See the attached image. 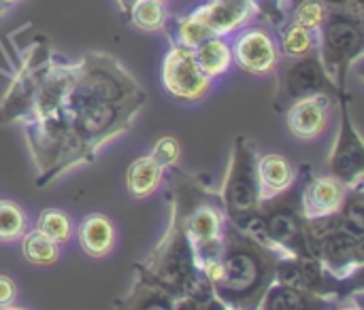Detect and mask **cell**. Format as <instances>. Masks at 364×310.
Here are the masks:
<instances>
[{
    "mask_svg": "<svg viewBox=\"0 0 364 310\" xmlns=\"http://www.w3.org/2000/svg\"><path fill=\"white\" fill-rule=\"evenodd\" d=\"M11 2H15V0H0V6H2V9H4V11H6V9H9V4H11Z\"/></svg>",
    "mask_w": 364,
    "mask_h": 310,
    "instance_id": "cell-31",
    "label": "cell"
},
{
    "mask_svg": "<svg viewBox=\"0 0 364 310\" xmlns=\"http://www.w3.org/2000/svg\"><path fill=\"white\" fill-rule=\"evenodd\" d=\"M318 243V262L335 279H348L363 268V238L341 228L309 236Z\"/></svg>",
    "mask_w": 364,
    "mask_h": 310,
    "instance_id": "cell-5",
    "label": "cell"
},
{
    "mask_svg": "<svg viewBox=\"0 0 364 310\" xmlns=\"http://www.w3.org/2000/svg\"><path fill=\"white\" fill-rule=\"evenodd\" d=\"M145 92L109 55H85L79 66H49L23 104L32 106L28 143L43 170L36 185L81 160H92L109 138L130 128Z\"/></svg>",
    "mask_w": 364,
    "mask_h": 310,
    "instance_id": "cell-1",
    "label": "cell"
},
{
    "mask_svg": "<svg viewBox=\"0 0 364 310\" xmlns=\"http://www.w3.org/2000/svg\"><path fill=\"white\" fill-rule=\"evenodd\" d=\"M348 196V185L337 177H316L303 192V217L305 221L331 217L341 211Z\"/></svg>",
    "mask_w": 364,
    "mask_h": 310,
    "instance_id": "cell-11",
    "label": "cell"
},
{
    "mask_svg": "<svg viewBox=\"0 0 364 310\" xmlns=\"http://www.w3.org/2000/svg\"><path fill=\"white\" fill-rule=\"evenodd\" d=\"M151 157L156 164H160L162 168H171L175 166V162L179 160V143L173 136H164L154 145Z\"/></svg>",
    "mask_w": 364,
    "mask_h": 310,
    "instance_id": "cell-27",
    "label": "cell"
},
{
    "mask_svg": "<svg viewBox=\"0 0 364 310\" xmlns=\"http://www.w3.org/2000/svg\"><path fill=\"white\" fill-rule=\"evenodd\" d=\"M222 198L232 219L258 213L262 204L258 189V155L256 147L245 136L237 138Z\"/></svg>",
    "mask_w": 364,
    "mask_h": 310,
    "instance_id": "cell-3",
    "label": "cell"
},
{
    "mask_svg": "<svg viewBox=\"0 0 364 310\" xmlns=\"http://www.w3.org/2000/svg\"><path fill=\"white\" fill-rule=\"evenodd\" d=\"M267 2H273V0H267ZM277 6H279V0H277Z\"/></svg>",
    "mask_w": 364,
    "mask_h": 310,
    "instance_id": "cell-33",
    "label": "cell"
},
{
    "mask_svg": "<svg viewBox=\"0 0 364 310\" xmlns=\"http://www.w3.org/2000/svg\"><path fill=\"white\" fill-rule=\"evenodd\" d=\"M162 181V166L154 162L151 155L139 157L128 168V192L134 198H149Z\"/></svg>",
    "mask_w": 364,
    "mask_h": 310,
    "instance_id": "cell-18",
    "label": "cell"
},
{
    "mask_svg": "<svg viewBox=\"0 0 364 310\" xmlns=\"http://www.w3.org/2000/svg\"><path fill=\"white\" fill-rule=\"evenodd\" d=\"M113 240H115L113 223L105 215H87L81 221L79 243L90 258H105L107 253H111Z\"/></svg>",
    "mask_w": 364,
    "mask_h": 310,
    "instance_id": "cell-15",
    "label": "cell"
},
{
    "mask_svg": "<svg viewBox=\"0 0 364 310\" xmlns=\"http://www.w3.org/2000/svg\"><path fill=\"white\" fill-rule=\"evenodd\" d=\"M264 228L273 245L284 255H309L305 238V217H301L292 206H279L262 217ZM314 255V253H311Z\"/></svg>",
    "mask_w": 364,
    "mask_h": 310,
    "instance_id": "cell-8",
    "label": "cell"
},
{
    "mask_svg": "<svg viewBox=\"0 0 364 310\" xmlns=\"http://www.w3.org/2000/svg\"><path fill=\"white\" fill-rule=\"evenodd\" d=\"M343 213H339V228L354 234V236H360L363 238L364 232V209H363V196L360 192H356V196L352 200L346 198L343 202Z\"/></svg>",
    "mask_w": 364,
    "mask_h": 310,
    "instance_id": "cell-23",
    "label": "cell"
},
{
    "mask_svg": "<svg viewBox=\"0 0 364 310\" xmlns=\"http://www.w3.org/2000/svg\"><path fill=\"white\" fill-rule=\"evenodd\" d=\"M58 243H53L49 236H45L41 230H34L23 236L21 243V255L34 264V266H51L58 260Z\"/></svg>",
    "mask_w": 364,
    "mask_h": 310,
    "instance_id": "cell-19",
    "label": "cell"
},
{
    "mask_svg": "<svg viewBox=\"0 0 364 310\" xmlns=\"http://www.w3.org/2000/svg\"><path fill=\"white\" fill-rule=\"evenodd\" d=\"M331 85V77L326 74L318 55L294 57V62L282 72L279 92L284 98H301L309 94H320Z\"/></svg>",
    "mask_w": 364,
    "mask_h": 310,
    "instance_id": "cell-10",
    "label": "cell"
},
{
    "mask_svg": "<svg viewBox=\"0 0 364 310\" xmlns=\"http://www.w3.org/2000/svg\"><path fill=\"white\" fill-rule=\"evenodd\" d=\"M211 36H215L205 23H203V19L194 13V15H190V17H186L181 23H179V45H186V47H190V49H194L196 45H200L203 40H207V38H211Z\"/></svg>",
    "mask_w": 364,
    "mask_h": 310,
    "instance_id": "cell-26",
    "label": "cell"
},
{
    "mask_svg": "<svg viewBox=\"0 0 364 310\" xmlns=\"http://www.w3.org/2000/svg\"><path fill=\"white\" fill-rule=\"evenodd\" d=\"M164 87L179 100H200L209 92L207 74L196 64L194 51L186 45H175L162 68Z\"/></svg>",
    "mask_w": 364,
    "mask_h": 310,
    "instance_id": "cell-6",
    "label": "cell"
},
{
    "mask_svg": "<svg viewBox=\"0 0 364 310\" xmlns=\"http://www.w3.org/2000/svg\"><path fill=\"white\" fill-rule=\"evenodd\" d=\"M2 13H4V9H2V6H0V17H2Z\"/></svg>",
    "mask_w": 364,
    "mask_h": 310,
    "instance_id": "cell-32",
    "label": "cell"
},
{
    "mask_svg": "<svg viewBox=\"0 0 364 310\" xmlns=\"http://www.w3.org/2000/svg\"><path fill=\"white\" fill-rule=\"evenodd\" d=\"M333 177H337L346 185L358 187L363 181L364 166V145L350 119V113L343 109V123L339 130V138L331 157Z\"/></svg>",
    "mask_w": 364,
    "mask_h": 310,
    "instance_id": "cell-7",
    "label": "cell"
},
{
    "mask_svg": "<svg viewBox=\"0 0 364 310\" xmlns=\"http://www.w3.org/2000/svg\"><path fill=\"white\" fill-rule=\"evenodd\" d=\"M36 230H41L45 236H49L58 245L68 243L70 236H73V223H70L68 215L58 211V209L43 211L41 217H38V228Z\"/></svg>",
    "mask_w": 364,
    "mask_h": 310,
    "instance_id": "cell-22",
    "label": "cell"
},
{
    "mask_svg": "<svg viewBox=\"0 0 364 310\" xmlns=\"http://www.w3.org/2000/svg\"><path fill=\"white\" fill-rule=\"evenodd\" d=\"M324 2H331V4H335V6H341V9H350L352 4L360 6V0H324Z\"/></svg>",
    "mask_w": 364,
    "mask_h": 310,
    "instance_id": "cell-29",
    "label": "cell"
},
{
    "mask_svg": "<svg viewBox=\"0 0 364 310\" xmlns=\"http://www.w3.org/2000/svg\"><path fill=\"white\" fill-rule=\"evenodd\" d=\"M26 219L19 206L0 202V240H15L23 234Z\"/></svg>",
    "mask_w": 364,
    "mask_h": 310,
    "instance_id": "cell-25",
    "label": "cell"
},
{
    "mask_svg": "<svg viewBox=\"0 0 364 310\" xmlns=\"http://www.w3.org/2000/svg\"><path fill=\"white\" fill-rule=\"evenodd\" d=\"M320 298L309 292V289H301V287H290V285H269L264 296L260 298V309H279V310H296V309H309V306H318Z\"/></svg>",
    "mask_w": 364,
    "mask_h": 310,
    "instance_id": "cell-16",
    "label": "cell"
},
{
    "mask_svg": "<svg viewBox=\"0 0 364 310\" xmlns=\"http://www.w3.org/2000/svg\"><path fill=\"white\" fill-rule=\"evenodd\" d=\"M328 111H331V98L320 94L301 96L292 102L286 115L288 130L303 140H311L320 136L328 126Z\"/></svg>",
    "mask_w": 364,
    "mask_h": 310,
    "instance_id": "cell-9",
    "label": "cell"
},
{
    "mask_svg": "<svg viewBox=\"0 0 364 310\" xmlns=\"http://www.w3.org/2000/svg\"><path fill=\"white\" fill-rule=\"evenodd\" d=\"M160 2H164V0H160Z\"/></svg>",
    "mask_w": 364,
    "mask_h": 310,
    "instance_id": "cell-34",
    "label": "cell"
},
{
    "mask_svg": "<svg viewBox=\"0 0 364 310\" xmlns=\"http://www.w3.org/2000/svg\"><path fill=\"white\" fill-rule=\"evenodd\" d=\"M192 51H194L196 64L207 74V79H215V77L224 74L228 70L230 62H232L230 47L222 38H218V36H211V38L203 40Z\"/></svg>",
    "mask_w": 364,
    "mask_h": 310,
    "instance_id": "cell-17",
    "label": "cell"
},
{
    "mask_svg": "<svg viewBox=\"0 0 364 310\" xmlns=\"http://www.w3.org/2000/svg\"><path fill=\"white\" fill-rule=\"evenodd\" d=\"M15 298H17V287H15V283H13L9 277L0 275V309L11 306V304L15 302Z\"/></svg>",
    "mask_w": 364,
    "mask_h": 310,
    "instance_id": "cell-28",
    "label": "cell"
},
{
    "mask_svg": "<svg viewBox=\"0 0 364 310\" xmlns=\"http://www.w3.org/2000/svg\"><path fill=\"white\" fill-rule=\"evenodd\" d=\"M322 32V55L320 62L328 77L343 79L346 66L363 53V32L360 23L341 15H326V21L320 28Z\"/></svg>",
    "mask_w": 364,
    "mask_h": 310,
    "instance_id": "cell-4",
    "label": "cell"
},
{
    "mask_svg": "<svg viewBox=\"0 0 364 310\" xmlns=\"http://www.w3.org/2000/svg\"><path fill=\"white\" fill-rule=\"evenodd\" d=\"M235 57L239 66L252 74H269L277 66V49L273 38L260 30H247L239 36L235 45Z\"/></svg>",
    "mask_w": 364,
    "mask_h": 310,
    "instance_id": "cell-12",
    "label": "cell"
},
{
    "mask_svg": "<svg viewBox=\"0 0 364 310\" xmlns=\"http://www.w3.org/2000/svg\"><path fill=\"white\" fill-rule=\"evenodd\" d=\"M277 253L262 247L241 230L232 226V234L224 236V251L220 258V272L211 289L220 302H232L235 306H250L260 302L271 275L275 272Z\"/></svg>",
    "mask_w": 364,
    "mask_h": 310,
    "instance_id": "cell-2",
    "label": "cell"
},
{
    "mask_svg": "<svg viewBox=\"0 0 364 310\" xmlns=\"http://www.w3.org/2000/svg\"><path fill=\"white\" fill-rule=\"evenodd\" d=\"M134 2H136V0H117V4H119V9H122L124 13H128V11L132 9Z\"/></svg>",
    "mask_w": 364,
    "mask_h": 310,
    "instance_id": "cell-30",
    "label": "cell"
},
{
    "mask_svg": "<svg viewBox=\"0 0 364 310\" xmlns=\"http://www.w3.org/2000/svg\"><path fill=\"white\" fill-rule=\"evenodd\" d=\"M316 47V32L292 21L286 30H284V36H282V51L288 55V57H303V55H309Z\"/></svg>",
    "mask_w": 364,
    "mask_h": 310,
    "instance_id": "cell-21",
    "label": "cell"
},
{
    "mask_svg": "<svg viewBox=\"0 0 364 310\" xmlns=\"http://www.w3.org/2000/svg\"><path fill=\"white\" fill-rule=\"evenodd\" d=\"M326 15L328 6L324 0H303L294 11V21L314 32H320L322 23L326 21Z\"/></svg>",
    "mask_w": 364,
    "mask_h": 310,
    "instance_id": "cell-24",
    "label": "cell"
},
{
    "mask_svg": "<svg viewBox=\"0 0 364 310\" xmlns=\"http://www.w3.org/2000/svg\"><path fill=\"white\" fill-rule=\"evenodd\" d=\"M128 13L132 23L139 30H147V32L162 30L166 21V11L160 0H136Z\"/></svg>",
    "mask_w": 364,
    "mask_h": 310,
    "instance_id": "cell-20",
    "label": "cell"
},
{
    "mask_svg": "<svg viewBox=\"0 0 364 310\" xmlns=\"http://www.w3.org/2000/svg\"><path fill=\"white\" fill-rule=\"evenodd\" d=\"M258 11L254 0H211L207 6L198 9L196 15L215 34H228L243 26Z\"/></svg>",
    "mask_w": 364,
    "mask_h": 310,
    "instance_id": "cell-13",
    "label": "cell"
},
{
    "mask_svg": "<svg viewBox=\"0 0 364 310\" xmlns=\"http://www.w3.org/2000/svg\"><path fill=\"white\" fill-rule=\"evenodd\" d=\"M294 183V168L292 164L277 153H269L258 157V189L260 200H273L284 194Z\"/></svg>",
    "mask_w": 364,
    "mask_h": 310,
    "instance_id": "cell-14",
    "label": "cell"
}]
</instances>
